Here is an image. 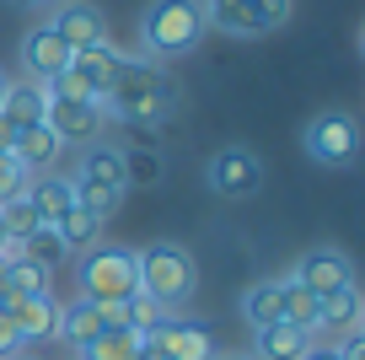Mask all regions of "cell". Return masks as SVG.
<instances>
[{"label": "cell", "instance_id": "obj_28", "mask_svg": "<svg viewBox=\"0 0 365 360\" xmlns=\"http://www.w3.org/2000/svg\"><path fill=\"white\" fill-rule=\"evenodd\" d=\"M285 323L290 328H307V334H317V296L301 291V285L285 280Z\"/></svg>", "mask_w": 365, "mask_h": 360}, {"label": "cell", "instance_id": "obj_19", "mask_svg": "<svg viewBox=\"0 0 365 360\" xmlns=\"http://www.w3.org/2000/svg\"><path fill=\"white\" fill-rule=\"evenodd\" d=\"M11 156L22 161L27 172H54V161L65 156V146H59V135L48 124H27V129H16Z\"/></svg>", "mask_w": 365, "mask_h": 360}, {"label": "cell", "instance_id": "obj_17", "mask_svg": "<svg viewBox=\"0 0 365 360\" xmlns=\"http://www.w3.org/2000/svg\"><path fill=\"white\" fill-rule=\"evenodd\" d=\"M65 65H70V49H65V38H59L54 27H38V33L22 38V70L33 81H54Z\"/></svg>", "mask_w": 365, "mask_h": 360}, {"label": "cell", "instance_id": "obj_35", "mask_svg": "<svg viewBox=\"0 0 365 360\" xmlns=\"http://www.w3.org/2000/svg\"><path fill=\"white\" fill-rule=\"evenodd\" d=\"M135 360H167V355H161L156 344H140V355H135Z\"/></svg>", "mask_w": 365, "mask_h": 360}, {"label": "cell", "instance_id": "obj_16", "mask_svg": "<svg viewBox=\"0 0 365 360\" xmlns=\"http://www.w3.org/2000/svg\"><path fill=\"white\" fill-rule=\"evenodd\" d=\"M124 65H129V59L118 54L113 44H103V49H81V54H70V70H76V76L91 86V97H97V102H103L108 91H113V81L124 76Z\"/></svg>", "mask_w": 365, "mask_h": 360}, {"label": "cell", "instance_id": "obj_7", "mask_svg": "<svg viewBox=\"0 0 365 360\" xmlns=\"http://www.w3.org/2000/svg\"><path fill=\"white\" fill-rule=\"evenodd\" d=\"M43 124L59 135V146H97L108 129V108L97 97H48L43 91Z\"/></svg>", "mask_w": 365, "mask_h": 360}, {"label": "cell", "instance_id": "obj_33", "mask_svg": "<svg viewBox=\"0 0 365 360\" xmlns=\"http://www.w3.org/2000/svg\"><path fill=\"white\" fill-rule=\"evenodd\" d=\"M11 140H16V129L6 124V119H0V151H11Z\"/></svg>", "mask_w": 365, "mask_h": 360}, {"label": "cell", "instance_id": "obj_32", "mask_svg": "<svg viewBox=\"0 0 365 360\" xmlns=\"http://www.w3.org/2000/svg\"><path fill=\"white\" fill-rule=\"evenodd\" d=\"M16 349H22V339H16V328H11V317H6V306H0V360L16 355Z\"/></svg>", "mask_w": 365, "mask_h": 360}, {"label": "cell", "instance_id": "obj_38", "mask_svg": "<svg viewBox=\"0 0 365 360\" xmlns=\"http://www.w3.org/2000/svg\"><path fill=\"white\" fill-rule=\"evenodd\" d=\"M0 291H6V264H0Z\"/></svg>", "mask_w": 365, "mask_h": 360}, {"label": "cell", "instance_id": "obj_11", "mask_svg": "<svg viewBox=\"0 0 365 360\" xmlns=\"http://www.w3.org/2000/svg\"><path fill=\"white\" fill-rule=\"evenodd\" d=\"M145 344H156L167 360H215V334L210 323H188V317H167L161 328H150Z\"/></svg>", "mask_w": 365, "mask_h": 360}, {"label": "cell", "instance_id": "obj_18", "mask_svg": "<svg viewBox=\"0 0 365 360\" xmlns=\"http://www.w3.org/2000/svg\"><path fill=\"white\" fill-rule=\"evenodd\" d=\"M27 204H33L38 221L54 231V226L65 221V210L76 204V189H70L65 172H33V183H27Z\"/></svg>", "mask_w": 365, "mask_h": 360}, {"label": "cell", "instance_id": "obj_2", "mask_svg": "<svg viewBox=\"0 0 365 360\" xmlns=\"http://www.w3.org/2000/svg\"><path fill=\"white\" fill-rule=\"evenodd\" d=\"M76 285H81V301H97L118 317V306L140 291V264H135V248H86L76 264Z\"/></svg>", "mask_w": 365, "mask_h": 360}, {"label": "cell", "instance_id": "obj_15", "mask_svg": "<svg viewBox=\"0 0 365 360\" xmlns=\"http://www.w3.org/2000/svg\"><path fill=\"white\" fill-rule=\"evenodd\" d=\"M312 349H317V334H307V328H252V360H307Z\"/></svg>", "mask_w": 365, "mask_h": 360}, {"label": "cell", "instance_id": "obj_30", "mask_svg": "<svg viewBox=\"0 0 365 360\" xmlns=\"http://www.w3.org/2000/svg\"><path fill=\"white\" fill-rule=\"evenodd\" d=\"M27 183H33V172H27L11 151H0V204H6V199H22Z\"/></svg>", "mask_w": 365, "mask_h": 360}, {"label": "cell", "instance_id": "obj_10", "mask_svg": "<svg viewBox=\"0 0 365 360\" xmlns=\"http://www.w3.org/2000/svg\"><path fill=\"white\" fill-rule=\"evenodd\" d=\"M290 285H301V291H312V296L349 291V285H354V264H349V253H339V248H312V253L296 259Z\"/></svg>", "mask_w": 365, "mask_h": 360}, {"label": "cell", "instance_id": "obj_12", "mask_svg": "<svg viewBox=\"0 0 365 360\" xmlns=\"http://www.w3.org/2000/svg\"><path fill=\"white\" fill-rule=\"evenodd\" d=\"M48 27L65 38L70 54H81V49H103V44H108L103 11H97V6H86V0H59V6H54V22H48Z\"/></svg>", "mask_w": 365, "mask_h": 360}, {"label": "cell", "instance_id": "obj_36", "mask_svg": "<svg viewBox=\"0 0 365 360\" xmlns=\"http://www.w3.org/2000/svg\"><path fill=\"white\" fill-rule=\"evenodd\" d=\"M6 360H38V355H33V349H16V355H6Z\"/></svg>", "mask_w": 365, "mask_h": 360}, {"label": "cell", "instance_id": "obj_21", "mask_svg": "<svg viewBox=\"0 0 365 360\" xmlns=\"http://www.w3.org/2000/svg\"><path fill=\"white\" fill-rule=\"evenodd\" d=\"M0 119L11 129L43 124V81H6V97H0Z\"/></svg>", "mask_w": 365, "mask_h": 360}, {"label": "cell", "instance_id": "obj_31", "mask_svg": "<svg viewBox=\"0 0 365 360\" xmlns=\"http://www.w3.org/2000/svg\"><path fill=\"white\" fill-rule=\"evenodd\" d=\"M27 259L48 264V269H54V264H59V236L48 231V226H43V231H38V236H27Z\"/></svg>", "mask_w": 365, "mask_h": 360}, {"label": "cell", "instance_id": "obj_40", "mask_svg": "<svg viewBox=\"0 0 365 360\" xmlns=\"http://www.w3.org/2000/svg\"><path fill=\"white\" fill-rule=\"evenodd\" d=\"M6 81H11V76H0V97H6Z\"/></svg>", "mask_w": 365, "mask_h": 360}, {"label": "cell", "instance_id": "obj_1", "mask_svg": "<svg viewBox=\"0 0 365 360\" xmlns=\"http://www.w3.org/2000/svg\"><path fill=\"white\" fill-rule=\"evenodd\" d=\"M205 6L199 0H150L140 16V49L145 59H182L205 38Z\"/></svg>", "mask_w": 365, "mask_h": 360}, {"label": "cell", "instance_id": "obj_26", "mask_svg": "<svg viewBox=\"0 0 365 360\" xmlns=\"http://www.w3.org/2000/svg\"><path fill=\"white\" fill-rule=\"evenodd\" d=\"M167 317H172V306H161L156 296H145V291H135L124 306H118V323H124L129 334H140V339H145L150 328H161Z\"/></svg>", "mask_w": 365, "mask_h": 360}, {"label": "cell", "instance_id": "obj_6", "mask_svg": "<svg viewBox=\"0 0 365 360\" xmlns=\"http://www.w3.org/2000/svg\"><path fill=\"white\" fill-rule=\"evenodd\" d=\"M199 6H205V27L231 38H269L296 11V0H199Z\"/></svg>", "mask_w": 365, "mask_h": 360}, {"label": "cell", "instance_id": "obj_13", "mask_svg": "<svg viewBox=\"0 0 365 360\" xmlns=\"http://www.w3.org/2000/svg\"><path fill=\"white\" fill-rule=\"evenodd\" d=\"M0 306H6V317H11L22 349L59 334V301H54V296H22V301H0Z\"/></svg>", "mask_w": 365, "mask_h": 360}, {"label": "cell", "instance_id": "obj_27", "mask_svg": "<svg viewBox=\"0 0 365 360\" xmlns=\"http://www.w3.org/2000/svg\"><path fill=\"white\" fill-rule=\"evenodd\" d=\"M38 231H43V221H38V210L27 204V194H22V199H6V204H0V236L27 242V236H38Z\"/></svg>", "mask_w": 365, "mask_h": 360}, {"label": "cell", "instance_id": "obj_39", "mask_svg": "<svg viewBox=\"0 0 365 360\" xmlns=\"http://www.w3.org/2000/svg\"><path fill=\"white\" fill-rule=\"evenodd\" d=\"M33 6H59V0H33Z\"/></svg>", "mask_w": 365, "mask_h": 360}, {"label": "cell", "instance_id": "obj_3", "mask_svg": "<svg viewBox=\"0 0 365 360\" xmlns=\"http://www.w3.org/2000/svg\"><path fill=\"white\" fill-rule=\"evenodd\" d=\"M172 81L161 76L156 65H145V59H129L124 76L113 81V91L103 97V108H113L118 119H129V124H156V119H167L172 113Z\"/></svg>", "mask_w": 365, "mask_h": 360}, {"label": "cell", "instance_id": "obj_25", "mask_svg": "<svg viewBox=\"0 0 365 360\" xmlns=\"http://www.w3.org/2000/svg\"><path fill=\"white\" fill-rule=\"evenodd\" d=\"M140 344H145V339L129 334L124 323H108L103 334L91 339V344H81V360H135V355H140Z\"/></svg>", "mask_w": 365, "mask_h": 360}, {"label": "cell", "instance_id": "obj_9", "mask_svg": "<svg viewBox=\"0 0 365 360\" xmlns=\"http://www.w3.org/2000/svg\"><path fill=\"white\" fill-rule=\"evenodd\" d=\"M205 178H210V189H215L220 199H247V194L263 189V161H258V151H247V146H226V151L210 156Z\"/></svg>", "mask_w": 365, "mask_h": 360}, {"label": "cell", "instance_id": "obj_24", "mask_svg": "<svg viewBox=\"0 0 365 360\" xmlns=\"http://www.w3.org/2000/svg\"><path fill=\"white\" fill-rule=\"evenodd\" d=\"M54 291V269L38 259H16L6 264V291H0V301H22V296H48Z\"/></svg>", "mask_w": 365, "mask_h": 360}, {"label": "cell", "instance_id": "obj_34", "mask_svg": "<svg viewBox=\"0 0 365 360\" xmlns=\"http://www.w3.org/2000/svg\"><path fill=\"white\" fill-rule=\"evenodd\" d=\"M307 360H339V349H328V344H317V349H312V355Z\"/></svg>", "mask_w": 365, "mask_h": 360}, {"label": "cell", "instance_id": "obj_23", "mask_svg": "<svg viewBox=\"0 0 365 360\" xmlns=\"http://www.w3.org/2000/svg\"><path fill=\"white\" fill-rule=\"evenodd\" d=\"M242 317H247L252 328L285 323V280H258L247 296H242Z\"/></svg>", "mask_w": 365, "mask_h": 360}, {"label": "cell", "instance_id": "obj_37", "mask_svg": "<svg viewBox=\"0 0 365 360\" xmlns=\"http://www.w3.org/2000/svg\"><path fill=\"white\" fill-rule=\"evenodd\" d=\"M215 360H252V355H215Z\"/></svg>", "mask_w": 365, "mask_h": 360}, {"label": "cell", "instance_id": "obj_14", "mask_svg": "<svg viewBox=\"0 0 365 360\" xmlns=\"http://www.w3.org/2000/svg\"><path fill=\"white\" fill-rule=\"evenodd\" d=\"M365 328V306H360V291H333V296H317V339H349Z\"/></svg>", "mask_w": 365, "mask_h": 360}, {"label": "cell", "instance_id": "obj_8", "mask_svg": "<svg viewBox=\"0 0 365 360\" xmlns=\"http://www.w3.org/2000/svg\"><path fill=\"white\" fill-rule=\"evenodd\" d=\"M301 146H307V156L322 161V167H349L354 151H360V129H354L349 113H322V119L307 124Z\"/></svg>", "mask_w": 365, "mask_h": 360}, {"label": "cell", "instance_id": "obj_41", "mask_svg": "<svg viewBox=\"0 0 365 360\" xmlns=\"http://www.w3.org/2000/svg\"><path fill=\"white\" fill-rule=\"evenodd\" d=\"M27 6H33V0H27Z\"/></svg>", "mask_w": 365, "mask_h": 360}, {"label": "cell", "instance_id": "obj_4", "mask_svg": "<svg viewBox=\"0 0 365 360\" xmlns=\"http://www.w3.org/2000/svg\"><path fill=\"white\" fill-rule=\"evenodd\" d=\"M70 189H76V204H86V210H97L108 221V215L124 204V151L113 146H86V156H81V167L70 172Z\"/></svg>", "mask_w": 365, "mask_h": 360}, {"label": "cell", "instance_id": "obj_5", "mask_svg": "<svg viewBox=\"0 0 365 360\" xmlns=\"http://www.w3.org/2000/svg\"><path fill=\"white\" fill-rule=\"evenodd\" d=\"M135 264H140V291L156 296L161 306H178L182 296H194L199 269H194V253L188 248H178V242H150V248L135 253Z\"/></svg>", "mask_w": 365, "mask_h": 360}, {"label": "cell", "instance_id": "obj_20", "mask_svg": "<svg viewBox=\"0 0 365 360\" xmlns=\"http://www.w3.org/2000/svg\"><path fill=\"white\" fill-rule=\"evenodd\" d=\"M108 323H118L108 306H97V301H70V306H59V334L54 339H65V344H91V339L103 334Z\"/></svg>", "mask_w": 365, "mask_h": 360}, {"label": "cell", "instance_id": "obj_29", "mask_svg": "<svg viewBox=\"0 0 365 360\" xmlns=\"http://www.w3.org/2000/svg\"><path fill=\"white\" fill-rule=\"evenodd\" d=\"M161 178H167V167H161L156 151H124V183H145V189H156Z\"/></svg>", "mask_w": 365, "mask_h": 360}, {"label": "cell", "instance_id": "obj_22", "mask_svg": "<svg viewBox=\"0 0 365 360\" xmlns=\"http://www.w3.org/2000/svg\"><path fill=\"white\" fill-rule=\"evenodd\" d=\"M54 236H59V253H86L103 242V215L86 210V204H70L65 221L54 226Z\"/></svg>", "mask_w": 365, "mask_h": 360}]
</instances>
